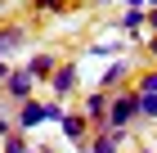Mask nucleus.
Returning <instances> with one entry per match:
<instances>
[{
  "label": "nucleus",
  "instance_id": "1",
  "mask_svg": "<svg viewBox=\"0 0 157 153\" xmlns=\"http://www.w3.org/2000/svg\"><path fill=\"white\" fill-rule=\"evenodd\" d=\"M139 117V95L126 86L121 95H108V117H103V126H117V131H126L130 122Z\"/></svg>",
  "mask_w": 157,
  "mask_h": 153
},
{
  "label": "nucleus",
  "instance_id": "2",
  "mask_svg": "<svg viewBox=\"0 0 157 153\" xmlns=\"http://www.w3.org/2000/svg\"><path fill=\"white\" fill-rule=\"evenodd\" d=\"M32 90H36V81H32V72H27V68H18V72H9V77H5V95H9V99H18V104H27V99H32Z\"/></svg>",
  "mask_w": 157,
  "mask_h": 153
},
{
  "label": "nucleus",
  "instance_id": "3",
  "mask_svg": "<svg viewBox=\"0 0 157 153\" xmlns=\"http://www.w3.org/2000/svg\"><path fill=\"white\" fill-rule=\"evenodd\" d=\"M76 81H81V68L76 63H59L54 68V77H49V86H54V99H63V95H72Z\"/></svg>",
  "mask_w": 157,
  "mask_h": 153
},
{
  "label": "nucleus",
  "instance_id": "4",
  "mask_svg": "<svg viewBox=\"0 0 157 153\" xmlns=\"http://www.w3.org/2000/svg\"><path fill=\"white\" fill-rule=\"evenodd\" d=\"M121 140H126V131H117V126H99V135L85 144V153H117Z\"/></svg>",
  "mask_w": 157,
  "mask_h": 153
},
{
  "label": "nucleus",
  "instance_id": "5",
  "mask_svg": "<svg viewBox=\"0 0 157 153\" xmlns=\"http://www.w3.org/2000/svg\"><path fill=\"white\" fill-rule=\"evenodd\" d=\"M103 117H108V90H90V95H85V122L99 131Z\"/></svg>",
  "mask_w": 157,
  "mask_h": 153
},
{
  "label": "nucleus",
  "instance_id": "6",
  "mask_svg": "<svg viewBox=\"0 0 157 153\" xmlns=\"http://www.w3.org/2000/svg\"><path fill=\"white\" fill-rule=\"evenodd\" d=\"M40 122H45V104H36V99L18 104V122H13L18 131H32V126H40Z\"/></svg>",
  "mask_w": 157,
  "mask_h": 153
},
{
  "label": "nucleus",
  "instance_id": "7",
  "mask_svg": "<svg viewBox=\"0 0 157 153\" xmlns=\"http://www.w3.org/2000/svg\"><path fill=\"white\" fill-rule=\"evenodd\" d=\"M59 126H63V135H67L72 144H85V135H90V122H85V113H67Z\"/></svg>",
  "mask_w": 157,
  "mask_h": 153
},
{
  "label": "nucleus",
  "instance_id": "8",
  "mask_svg": "<svg viewBox=\"0 0 157 153\" xmlns=\"http://www.w3.org/2000/svg\"><path fill=\"white\" fill-rule=\"evenodd\" d=\"M54 68H59V63H54V54H49V50H40V54H32V59H27L32 81H45V77H54Z\"/></svg>",
  "mask_w": 157,
  "mask_h": 153
},
{
  "label": "nucleus",
  "instance_id": "9",
  "mask_svg": "<svg viewBox=\"0 0 157 153\" xmlns=\"http://www.w3.org/2000/svg\"><path fill=\"white\" fill-rule=\"evenodd\" d=\"M112 27L139 41V32H144V9H126V14H117V23H112Z\"/></svg>",
  "mask_w": 157,
  "mask_h": 153
},
{
  "label": "nucleus",
  "instance_id": "10",
  "mask_svg": "<svg viewBox=\"0 0 157 153\" xmlns=\"http://www.w3.org/2000/svg\"><path fill=\"white\" fill-rule=\"evenodd\" d=\"M126 77H130V59H112V63H108V72L99 77V90H112V86L126 81Z\"/></svg>",
  "mask_w": 157,
  "mask_h": 153
},
{
  "label": "nucleus",
  "instance_id": "11",
  "mask_svg": "<svg viewBox=\"0 0 157 153\" xmlns=\"http://www.w3.org/2000/svg\"><path fill=\"white\" fill-rule=\"evenodd\" d=\"M23 41H27V32H23L18 23H13V27H0V59H9V54L23 45Z\"/></svg>",
  "mask_w": 157,
  "mask_h": 153
},
{
  "label": "nucleus",
  "instance_id": "12",
  "mask_svg": "<svg viewBox=\"0 0 157 153\" xmlns=\"http://www.w3.org/2000/svg\"><path fill=\"white\" fill-rule=\"evenodd\" d=\"M0 144H5V153H32V149H27V140L18 135V131H9V135H5Z\"/></svg>",
  "mask_w": 157,
  "mask_h": 153
},
{
  "label": "nucleus",
  "instance_id": "13",
  "mask_svg": "<svg viewBox=\"0 0 157 153\" xmlns=\"http://www.w3.org/2000/svg\"><path fill=\"white\" fill-rule=\"evenodd\" d=\"M130 90H135V95H157V72H144V77H139Z\"/></svg>",
  "mask_w": 157,
  "mask_h": 153
},
{
  "label": "nucleus",
  "instance_id": "14",
  "mask_svg": "<svg viewBox=\"0 0 157 153\" xmlns=\"http://www.w3.org/2000/svg\"><path fill=\"white\" fill-rule=\"evenodd\" d=\"M139 117H157V95H139Z\"/></svg>",
  "mask_w": 157,
  "mask_h": 153
},
{
  "label": "nucleus",
  "instance_id": "15",
  "mask_svg": "<svg viewBox=\"0 0 157 153\" xmlns=\"http://www.w3.org/2000/svg\"><path fill=\"white\" fill-rule=\"evenodd\" d=\"M63 117H67L63 99H49V104H45V122H63Z\"/></svg>",
  "mask_w": 157,
  "mask_h": 153
},
{
  "label": "nucleus",
  "instance_id": "16",
  "mask_svg": "<svg viewBox=\"0 0 157 153\" xmlns=\"http://www.w3.org/2000/svg\"><path fill=\"white\" fill-rule=\"evenodd\" d=\"M121 50L126 45H90V54L94 59H121Z\"/></svg>",
  "mask_w": 157,
  "mask_h": 153
},
{
  "label": "nucleus",
  "instance_id": "17",
  "mask_svg": "<svg viewBox=\"0 0 157 153\" xmlns=\"http://www.w3.org/2000/svg\"><path fill=\"white\" fill-rule=\"evenodd\" d=\"M144 27H148V32L157 36V9H144Z\"/></svg>",
  "mask_w": 157,
  "mask_h": 153
},
{
  "label": "nucleus",
  "instance_id": "18",
  "mask_svg": "<svg viewBox=\"0 0 157 153\" xmlns=\"http://www.w3.org/2000/svg\"><path fill=\"white\" fill-rule=\"evenodd\" d=\"M144 50H148V59H157V36H148V41H144Z\"/></svg>",
  "mask_w": 157,
  "mask_h": 153
},
{
  "label": "nucleus",
  "instance_id": "19",
  "mask_svg": "<svg viewBox=\"0 0 157 153\" xmlns=\"http://www.w3.org/2000/svg\"><path fill=\"white\" fill-rule=\"evenodd\" d=\"M9 131H13V122H9V117H0V140H5Z\"/></svg>",
  "mask_w": 157,
  "mask_h": 153
},
{
  "label": "nucleus",
  "instance_id": "20",
  "mask_svg": "<svg viewBox=\"0 0 157 153\" xmlns=\"http://www.w3.org/2000/svg\"><path fill=\"white\" fill-rule=\"evenodd\" d=\"M126 9H144V0H126Z\"/></svg>",
  "mask_w": 157,
  "mask_h": 153
},
{
  "label": "nucleus",
  "instance_id": "21",
  "mask_svg": "<svg viewBox=\"0 0 157 153\" xmlns=\"http://www.w3.org/2000/svg\"><path fill=\"white\" fill-rule=\"evenodd\" d=\"M0 77H9V59H0Z\"/></svg>",
  "mask_w": 157,
  "mask_h": 153
},
{
  "label": "nucleus",
  "instance_id": "22",
  "mask_svg": "<svg viewBox=\"0 0 157 153\" xmlns=\"http://www.w3.org/2000/svg\"><path fill=\"white\" fill-rule=\"evenodd\" d=\"M153 122H157V117H153Z\"/></svg>",
  "mask_w": 157,
  "mask_h": 153
}]
</instances>
